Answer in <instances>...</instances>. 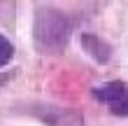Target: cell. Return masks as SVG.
Masks as SVG:
<instances>
[{"mask_svg":"<svg viewBox=\"0 0 128 126\" xmlns=\"http://www.w3.org/2000/svg\"><path fill=\"white\" fill-rule=\"evenodd\" d=\"M91 93H93V98L98 103H105V105H112V103H116V100H121L124 96L128 93V84L121 82V79H112V82H105L100 86H93L91 89Z\"/></svg>","mask_w":128,"mask_h":126,"instance_id":"4","label":"cell"},{"mask_svg":"<svg viewBox=\"0 0 128 126\" xmlns=\"http://www.w3.org/2000/svg\"><path fill=\"white\" fill-rule=\"evenodd\" d=\"M28 112L47 126H86L84 114H79L72 107L56 105V103H35L28 107Z\"/></svg>","mask_w":128,"mask_h":126,"instance_id":"2","label":"cell"},{"mask_svg":"<svg viewBox=\"0 0 128 126\" xmlns=\"http://www.w3.org/2000/svg\"><path fill=\"white\" fill-rule=\"evenodd\" d=\"M79 42H82V49H84L93 61L102 63V65L112 61V44L107 40H102L100 35H96V33H82Z\"/></svg>","mask_w":128,"mask_h":126,"instance_id":"3","label":"cell"},{"mask_svg":"<svg viewBox=\"0 0 128 126\" xmlns=\"http://www.w3.org/2000/svg\"><path fill=\"white\" fill-rule=\"evenodd\" d=\"M110 112H112V114H116V117H128V93L124 96L121 100L112 103V105H110Z\"/></svg>","mask_w":128,"mask_h":126,"instance_id":"6","label":"cell"},{"mask_svg":"<svg viewBox=\"0 0 128 126\" xmlns=\"http://www.w3.org/2000/svg\"><path fill=\"white\" fill-rule=\"evenodd\" d=\"M12 58H14V44L0 33V68H5Z\"/></svg>","mask_w":128,"mask_h":126,"instance_id":"5","label":"cell"},{"mask_svg":"<svg viewBox=\"0 0 128 126\" xmlns=\"http://www.w3.org/2000/svg\"><path fill=\"white\" fill-rule=\"evenodd\" d=\"M72 24L68 14L49 5H37L33 17V42L42 56H56L70 44Z\"/></svg>","mask_w":128,"mask_h":126,"instance_id":"1","label":"cell"}]
</instances>
